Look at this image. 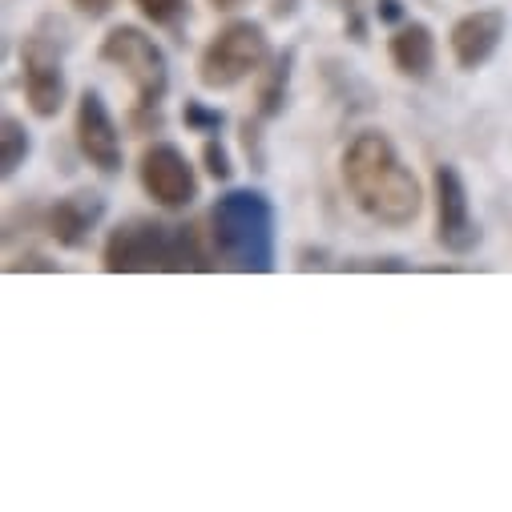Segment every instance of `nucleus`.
I'll list each match as a JSON object with an SVG mask.
<instances>
[{
	"mask_svg": "<svg viewBox=\"0 0 512 512\" xmlns=\"http://www.w3.org/2000/svg\"><path fill=\"white\" fill-rule=\"evenodd\" d=\"M375 17L383 25H404V9H400V0H379L375 5Z\"/></svg>",
	"mask_w": 512,
	"mask_h": 512,
	"instance_id": "nucleus-20",
	"label": "nucleus"
},
{
	"mask_svg": "<svg viewBox=\"0 0 512 512\" xmlns=\"http://www.w3.org/2000/svg\"><path fill=\"white\" fill-rule=\"evenodd\" d=\"M138 178H142V190L162 210H186L198 198V174L186 162V154L178 146H170V142L146 146L142 166H138Z\"/></svg>",
	"mask_w": 512,
	"mask_h": 512,
	"instance_id": "nucleus-8",
	"label": "nucleus"
},
{
	"mask_svg": "<svg viewBox=\"0 0 512 512\" xmlns=\"http://www.w3.org/2000/svg\"><path fill=\"white\" fill-rule=\"evenodd\" d=\"M291 69H295V49H283L275 53L263 73H259V89H254V113L263 121L279 117L283 105H287V89H291Z\"/></svg>",
	"mask_w": 512,
	"mask_h": 512,
	"instance_id": "nucleus-13",
	"label": "nucleus"
},
{
	"mask_svg": "<svg viewBox=\"0 0 512 512\" xmlns=\"http://www.w3.org/2000/svg\"><path fill=\"white\" fill-rule=\"evenodd\" d=\"M504 13L500 9H476V13H468V17H460L456 25H452V57H456V65L460 69H480V65H488L492 61V53L500 49V41H504Z\"/></svg>",
	"mask_w": 512,
	"mask_h": 512,
	"instance_id": "nucleus-11",
	"label": "nucleus"
},
{
	"mask_svg": "<svg viewBox=\"0 0 512 512\" xmlns=\"http://www.w3.org/2000/svg\"><path fill=\"white\" fill-rule=\"evenodd\" d=\"M73 5H77V13H81V17L101 21V17H109V13H113L117 0H73Z\"/></svg>",
	"mask_w": 512,
	"mask_h": 512,
	"instance_id": "nucleus-19",
	"label": "nucleus"
},
{
	"mask_svg": "<svg viewBox=\"0 0 512 512\" xmlns=\"http://www.w3.org/2000/svg\"><path fill=\"white\" fill-rule=\"evenodd\" d=\"M105 214V198L97 190H77L69 198H57L49 210H45V230L57 246L65 250H81L89 242V234L97 230Z\"/></svg>",
	"mask_w": 512,
	"mask_h": 512,
	"instance_id": "nucleus-10",
	"label": "nucleus"
},
{
	"mask_svg": "<svg viewBox=\"0 0 512 512\" xmlns=\"http://www.w3.org/2000/svg\"><path fill=\"white\" fill-rule=\"evenodd\" d=\"M134 5L142 9L146 21H154L162 29H174L186 17V0H134Z\"/></svg>",
	"mask_w": 512,
	"mask_h": 512,
	"instance_id": "nucleus-15",
	"label": "nucleus"
},
{
	"mask_svg": "<svg viewBox=\"0 0 512 512\" xmlns=\"http://www.w3.org/2000/svg\"><path fill=\"white\" fill-rule=\"evenodd\" d=\"M182 121H186V130H194V134H218L222 130V113L202 105V101H186L182 105Z\"/></svg>",
	"mask_w": 512,
	"mask_h": 512,
	"instance_id": "nucleus-16",
	"label": "nucleus"
},
{
	"mask_svg": "<svg viewBox=\"0 0 512 512\" xmlns=\"http://www.w3.org/2000/svg\"><path fill=\"white\" fill-rule=\"evenodd\" d=\"M210 5L218 9V13H234V9H242L246 0H210Z\"/></svg>",
	"mask_w": 512,
	"mask_h": 512,
	"instance_id": "nucleus-22",
	"label": "nucleus"
},
{
	"mask_svg": "<svg viewBox=\"0 0 512 512\" xmlns=\"http://www.w3.org/2000/svg\"><path fill=\"white\" fill-rule=\"evenodd\" d=\"M343 186H347L351 202L371 222H383V226H412L420 206H424L416 174L404 166L396 146L379 130H363L347 142V150H343Z\"/></svg>",
	"mask_w": 512,
	"mask_h": 512,
	"instance_id": "nucleus-1",
	"label": "nucleus"
},
{
	"mask_svg": "<svg viewBox=\"0 0 512 512\" xmlns=\"http://www.w3.org/2000/svg\"><path fill=\"white\" fill-rule=\"evenodd\" d=\"M101 61L117 65L134 85V113H130L134 130L142 134L158 130L162 101L170 93V65H166V53L154 45V37H146L138 25H117L101 41Z\"/></svg>",
	"mask_w": 512,
	"mask_h": 512,
	"instance_id": "nucleus-4",
	"label": "nucleus"
},
{
	"mask_svg": "<svg viewBox=\"0 0 512 512\" xmlns=\"http://www.w3.org/2000/svg\"><path fill=\"white\" fill-rule=\"evenodd\" d=\"M202 162H206V174H210L214 182H230L234 166H230V154H226V146H222L218 138H206V142H202Z\"/></svg>",
	"mask_w": 512,
	"mask_h": 512,
	"instance_id": "nucleus-17",
	"label": "nucleus"
},
{
	"mask_svg": "<svg viewBox=\"0 0 512 512\" xmlns=\"http://www.w3.org/2000/svg\"><path fill=\"white\" fill-rule=\"evenodd\" d=\"M101 267L109 275H138V271H210L206 250L194 226L130 218L121 222L101 250Z\"/></svg>",
	"mask_w": 512,
	"mask_h": 512,
	"instance_id": "nucleus-3",
	"label": "nucleus"
},
{
	"mask_svg": "<svg viewBox=\"0 0 512 512\" xmlns=\"http://www.w3.org/2000/svg\"><path fill=\"white\" fill-rule=\"evenodd\" d=\"M335 5H339L343 13H355V9H359V0H335Z\"/></svg>",
	"mask_w": 512,
	"mask_h": 512,
	"instance_id": "nucleus-23",
	"label": "nucleus"
},
{
	"mask_svg": "<svg viewBox=\"0 0 512 512\" xmlns=\"http://www.w3.org/2000/svg\"><path fill=\"white\" fill-rule=\"evenodd\" d=\"M259 125H263V117H259V113H254V121H250V117L242 121V150H246V158H250V166H254V170H267L263 130H259Z\"/></svg>",
	"mask_w": 512,
	"mask_h": 512,
	"instance_id": "nucleus-18",
	"label": "nucleus"
},
{
	"mask_svg": "<svg viewBox=\"0 0 512 512\" xmlns=\"http://www.w3.org/2000/svg\"><path fill=\"white\" fill-rule=\"evenodd\" d=\"M77 146H81L85 162L97 166L101 174L121 170V134H117V125L97 89H85L77 101Z\"/></svg>",
	"mask_w": 512,
	"mask_h": 512,
	"instance_id": "nucleus-9",
	"label": "nucleus"
},
{
	"mask_svg": "<svg viewBox=\"0 0 512 512\" xmlns=\"http://www.w3.org/2000/svg\"><path fill=\"white\" fill-rule=\"evenodd\" d=\"M214 259L242 275L275 271V206L259 190H230L210 206Z\"/></svg>",
	"mask_w": 512,
	"mask_h": 512,
	"instance_id": "nucleus-2",
	"label": "nucleus"
},
{
	"mask_svg": "<svg viewBox=\"0 0 512 512\" xmlns=\"http://www.w3.org/2000/svg\"><path fill=\"white\" fill-rule=\"evenodd\" d=\"M267 61H271V45H267L263 25H254V21H230L202 49V57H198V81L206 89H234L238 81L263 73Z\"/></svg>",
	"mask_w": 512,
	"mask_h": 512,
	"instance_id": "nucleus-5",
	"label": "nucleus"
},
{
	"mask_svg": "<svg viewBox=\"0 0 512 512\" xmlns=\"http://www.w3.org/2000/svg\"><path fill=\"white\" fill-rule=\"evenodd\" d=\"M388 57H392V65H396L404 77L424 81V77L432 73V65H436V37H432V29H428L424 21H404V25H396V33H392V41H388Z\"/></svg>",
	"mask_w": 512,
	"mask_h": 512,
	"instance_id": "nucleus-12",
	"label": "nucleus"
},
{
	"mask_svg": "<svg viewBox=\"0 0 512 512\" xmlns=\"http://www.w3.org/2000/svg\"><path fill=\"white\" fill-rule=\"evenodd\" d=\"M432 198H436V242L452 254H472L480 246V226L468 206V186L456 166L432 170Z\"/></svg>",
	"mask_w": 512,
	"mask_h": 512,
	"instance_id": "nucleus-7",
	"label": "nucleus"
},
{
	"mask_svg": "<svg viewBox=\"0 0 512 512\" xmlns=\"http://www.w3.org/2000/svg\"><path fill=\"white\" fill-rule=\"evenodd\" d=\"M49 29H53V21H41V25L25 37V49H21L25 97H29V109H33L41 121H53V117L65 109V97H69L65 69H61V45L49 37Z\"/></svg>",
	"mask_w": 512,
	"mask_h": 512,
	"instance_id": "nucleus-6",
	"label": "nucleus"
},
{
	"mask_svg": "<svg viewBox=\"0 0 512 512\" xmlns=\"http://www.w3.org/2000/svg\"><path fill=\"white\" fill-rule=\"evenodd\" d=\"M271 17H275V21L295 17V0H275V5H271Z\"/></svg>",
	"mask_w": 512,
	"mask_h": 512,
	"instance_id": "nucleus-21",
	"label": "nucleus"
},
{
	"mask_svg": "<svg viewBox=\"0 0 512 512\" xmlns=\"http://www.w3.org/2000/svg\"><path fill=\"white\" fill-rule=\"evenodd\" d=\"M29 158V130L25 121L5 113V121H0V178H13Z\"/></svg>",
	"mask_w": 512,
	"mask_h": 512,
	"instance_id": "nucleus-14",
	"label": "nucleus"
}]
</instances>
